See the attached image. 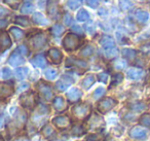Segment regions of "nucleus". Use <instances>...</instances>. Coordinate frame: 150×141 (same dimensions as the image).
<instances>
[{"label": "nucleus", "mask_w": 150, "mask_h": 141, "mask_svg": "<svg viewBox=\"0 0 150 141\" xmlns=\"http://www.w3.org/2000/svg\"><path fill=\"white\" fill-rule=\"evenodd\" d=\"M79 46H80V38L74 33L67 34L64 39H63V46L68 52L75 51L76 48H78Z\"/></svg>", "instance_id": "obj_1"}, {"label": "nucleus", "mask_w": 150, "mask_h": 141, "mask_svg": "<svg viewBox=\"0 0 150 141\" xmlns=\"http://www.w3.org/2000/svg\"><path fill=\"white\" fill-rule=\"evenodd\" d=\"M91 105L88 103H80L75 105L72 109V114L77 120H84L91 113Z\"/></svg>", "instance_id": "obj_2"}, {"label": "nucleus", "mask_w": 150, "mask_h": 141, "mask_svg": "<svg viewBox=\"0 0 150 141\" xmlns=\"http://www.w3.org/2000/svg\"><path fill=\"white\" fill-rule=\"evenodd\" d=\"M47 40L48 38L45 33H38L32 37V39L30 40V43L34 50H40L46 46Z\"/></svg>", "instance_id": "obj_3"}, {"label": "nucleus", "mask_w": 150, "mask_h": 141, "mask_svg": "<svg viewBox=\"0 0 150 141\" xmlns=\"http://www.w3.org/2000/svg\"><path fill=\"white\" fill-rule=\"evenodd\" d=\"M36 102L35 94L33 92H29V93L23 94L20 98V103L23 106L24 108H27V109H31L34 107Z\"/></svg>", "instance_id": "obj_4"}, {"label": "nucleus", "mask_w": 150, "mask_h": 141, "mask_svg": "<svg viewBox=\"0 0 150 141\" xmlns=\"http://www.w3.org/2000/svg\"><path fill=\"white\" fill-rule=\"evenodd\" d=\"M115 105H116V101L114 99H112V98H105V99L101 100L99 102L97 108L102 113H106L110 109H112Z\"/></svg>", "instance_id": "obj_5"}, {"label": "nucleus", "mask_w": 150, "mask_h": 141, "mask_svg": "<svg viewBox=\"0 0 150 141\" xmlns=\"http://www.w3.org/2000/svg\"><path fill=\"white\" fill-rule=\"evenodd\" d=\"M47 14L52 20H58L60 17L58 0H48L47 1Z\"/></svg>", "instance_id": "obj_6"}, {"label": "nucleus", "mask_w": 150, "mask_h": 141, "mask_svg": "<svg viewBox=\"0 0 150 141\" xmlns=\"http://www.w3.org/2000/svg\"><path fill=\"white\" fill-rule=\"evenodd\" d=\"M37 89H38V91H39L40 95H41L46 101H50L52 98V88L46 83H44V81H42V80L39 81V83H37Z\"/></svg>", "instance_id": "obj_7"}, {"label": "nucleus", "mask_w": 150, "mask_h": 141, "mask_svg": "<svg viewBox=\"0 0 150 141\" xmlns=\"http://www.w3.org/2000/svg\"><path fill=\"white\" fill-rule=\"evenodd\" d=\"M73 83H74V79L71 78V77L68 76V75H64V76H63L60 80L57 81L56 88L60 92H65L71 85H72Z\"/></svg>", "instance_id": "obj_8"}, {"label": "nucleus", "mask_w": 150, "mask_h": 141, "mask_svg": "<svg viewBox=\"0 0 150 141\" xmlns=\"http://www.w3.org/2000/svg\"><path fill=\"white\" fill-rule=\"evenodd\" d=\"M52 124L59 129H66L70 126L71 120L68 116H56L52 118Z\"/></svg>", "instance_id": "obj_9"}, {"label": "nucleus", "mask_w": 150, "mask_h": 141, "mask_svg": "<svg viewBox=\"0 0 150 141\" xmlns=\"http://www.w3.org/2000/svg\"><path fill=\"white\" fill-rule=\"evenodd\" d=\"M11 46V39L6 32L0 33V53L5 52Z\"/></svg>", "instance_id": "obj_10"}, {"label": "nucleus", "mask_w": 150, "mask_h": 141, "mask_svg": "<svg viewBox=\"0 0 150 141\" xmlns=\"http://www.w3.org/2000/svg\"><path fill=\"white\" fill-rule=\"evenodd\" d=\"M13 92H15V90L11 85L6 83H0V98L1 99L11 97L13 94Z\"/></svg>", "instance_id": "obj_11"}, {"label": "nucleus", "mask_w": 150, "mask_h": 141, "mask_svg": "<svg viewBox=\"0 0 150 141\" xmlns=\"http://www.w3.org/2000/svg\"><path fill=\"white\" fill-rule=\"evenodd\" d=\"M47 55H48L50 60L52 61V63H54V64L59 65L62 62L63 55H62V53H61V51L58 50V48H50V50L48 51Z\"/></svg>", "instance_id": "obj_12"}, {"label": "nucleus", "mask_w": 150, "mask_h": 141, "mask_svg": "<svg viewBox=\"0 0 150 141\" xmlns=\"http://www.w3.org/2000/svg\"><path fill=\"white\" fill-rule=\"evenodd\" d=\"M24 62H25V60H24V57L22 56V55L20 54L18 51H15V52L11 55V57L8 58V63L13 67L19 66V65L23 64Z\"/></svg>", "instance_id": "obj_13"}, {"label": "nucleus", "mask_w": 150, "mask_h": 141, "mask_svg": "<svg viewBox=\"0 0 150 141\" xmlns=\"http://www.w3.org/2000/svg\"><path fill=\"white\" fill-rule=\"evenodd\" d=\"M129 136L134 139H143L147 136V131L141 127H134L129 131Z\"/></svg>", "instance_id": "obj_14"}, {"label": "nucleus", "mask_w": 150, "mask_h": 141, "mask_svg": "<svg viewBox=\"0 0 150 141\" xmlns=\"http://www.w3.org/2000/svg\"><path fill=\"white\" fill-rule=\"evenodd\" d=\"M100 44L103 46L105 51L110 50V48H115V41L111 36L109 35H103L102 38L100 39Z\"/></svg>", "instance_id": "obj_15"}, {"label": "nucleus", "mask_w": 150, "mask_h": 141, "mask_svg": "<svg viewBox=\"0 0 150 141\" xmlns=\"http://www.w3.org/2000/svg\"><path fill=\"white\" fill-rule=\"evenodd\" d=\"M127 75L129 79H133V80H139L143 77L144 71L142 69L139 68H131L127 70Z\"/></svg>", "instance_id": "obj_16"}, {"label": "nucleus", "mask_w": 150, "mask_h": 141, "mask_svg": "<svg viewBox=\"0 0 150 141\" xmlns=\"http://www.w3.org/2000/svg\"><path fill=\"white\" fill-rule=\"evenodd\" d=\"M31 63L33 66L37 67V68H45L46 65H47V62H46L45 58H44V56L42 54L34 57L31 60Z\"/></svg>", "instance_id": "obj_17"}, {"label": "nucleus", "mask_w": 150, "mask_h": 141, "mask_svg": "<svg viewBox=\"0 0 150 141\" xmlns=\"http://www.w3.org/2000/svg\"><path fill=\"white\" fill-rule=\"evenodd\" d=\"M81 96H82V92L79 89H77V88H73V89H71L67 93V98L71 102H77L81 98Z\"/></svg>", "instance_id": "obj_18"}, {"label": "nucleus", "mask_w": 150, "mask_h": 141, "mask_svg": "<svg viewBox=\"0 0 150 141\" xmlns=\"http://www.w3.org/2000/svg\"><path fill=\"white\" fill-rule=\"evenodd\" d=\"M54 107L57 111H63L67 107V103L63 97H56L54 99Z\"/></svg>", "instance_id": "obj_19"}, {"label": "nucleus", "mask_w": 150, "mask_h": 141, "mask_svg": "<svg viewBox=\"0 0 150 141\" xmlns=\"http://www.w3.org/2000/svg\"><path fill=\"white\" fill-rule=\"evenodd\" d=\"M32 21L34 22L35 24H37V25H40V26H46L48 24V21L45 19V17H44L42 14L40 13H35L33 15V17H32Z\"/></svg>", "instance_id": "obj_20"}, {"label": "nucleus", "mask_w": 150, "mask_h": 141, "mask_svg": "<svg viewBox=\"0 0 150 141\" xmlns=\"http://www.w3.org/2000/svg\"><path fill=\"white\" fill-rule=\"evenodd\" d=\"M135 17L140 23H146L149 19V14L143 9H137L135 13Z\"/></svg>", "instance_id": "obj_21"}, {"label": "nucleus", "mask_w": 150, "mask_h": 141, "mask_svg": "<svg viewBox=\"0 0 150 141\" xmlns=\"http://www.w3.org/2000/svg\"><path fill=\"white\" fill-rule=\"evenodd\" d=\"M95 83V75L88 74V76L84 77V79L81 81V87L86 90H88Z\"/></svg>", "instance_id": "obj_22"}, {"label": "nucleus", "mask_w": 150, "mask_h": 141, "mask_svg": "<svg viewBox=\"0 0 150 141\" xmlns=\"http://www.w3.org/2000/svg\"><path fill=\"white\" fill-rule=\"evenodd\" d=\"M28 73H29V69L27 67H20V68L16 69V77L20 80L25 79L27 77Z\"/></svg>", "instance_id": "obj_23"}, {"label": "nucleus", "mask_w": 150, "mask_h": 141, "mask_svg": "<svg viewBox=\"0 0 150 141\" xmlns=\"http://www.w3.org/2000/svg\"><path fill=\"white\" fill-rule=\"evenodd\" d=\"M93 54H94V46H90V44L84 46L81 50V52L79 53L80 57H82V58H88V57H91Z\"/></svg>", "instance_id": "obj_24"}, {"label": "nucleus", "mask_w": 150, "mask_h": 141, "mask_svg": "<svg viewBox=\"0 0 150 141\" xmlns=\"http://www.w3.org/2000/svg\"><path fill=\"white\" fill-rule=\"evenodd\" d=\"M15 22H16V24H18V25H20V26H23V27H28V26H30V24H31L30 20L28 19V18L24 17V16L16 17Z\"/></svg>", "instance_id": "obj_25"}, {"label": "nucleus", "mask_w": 150, "mask_h": 141, "mask_svg": "<svg viewBox=\"0 0 150 141\" xmlns=\"http://www.w3.org/2000/svg\"><path fill=\"white\" fill-rule=\"evenodd\" d=\"M119 6H120L121 11H127L131 9H133L134 4L132 0H119Z\"/></svg>", "instance_id": "obj_26"}, {"label": "nucleus", "mask_w": 150, "mask_h": 141, "mask_svg": "<svg viewBox=\"0 0 150 141\" xmlns=\"http://www.w3.org/2000/svg\"><path fill=\"white\" fill-rule=\"evenodd\" d=\"M9 31H11V33L13 34V36L15 37L16 40H21L22 38L24 37V32L22 31L20 28L11 27V29H9Z\"/></svg>", "instance_id": "obj_27"}, {"label": "nucleus", "mask_w": 150, "mask_h": 141, "mask_svg": "<svg viewBox=\"0 0 150 141\" xmlns=\"http://www.w3.org/2000/svg\"><path fill=\"white\" fill-rule=\"evenodd\" d=\"M64 31H65V28L63 27L62 25H60V24H56V25L52 26V29H50V32H52L54 36L62 35V34L64 33Z\"/></svg>", "instance_id": "obj_28"}, {"label": "nucleus", "mask_w": 150, "mask_h": 141, "mask_svg": "<svg viewBox=\"0 0 150 141\" xmlns=\"http://www.w3.org/2000/svg\"><path fill=\"white\" fill-rule=\"evenodd\" d=\"M34 11V5L32 3H24L21 7V13L24 14V15H29V14H32Z\"/></svg>", "instance_id": "obj_29"}, {"label": "nucleus", "mask_w": 150, "mask_h": 141, "mask_svg": "<svg viewBox=\"0 0 150 141\" xmlns=\"http://www.w3.org/2000/svg\"><path fill=\"white\" fill-rule=\"evenodd\" d=\"M82 1L83 0H68L67 1V5H68V7L70 9L75 11V9H77L79 6H81Z\"/></svg>", "instance_id": "obj_30"}, {"label": "nucleus", "mask_w": 150, "mask_h": 141, "mask_svg": "<svg viewBox=\"0 0 150 141\" xmlns=\"http://www.w3.org/2000/svg\"><path fill=\"white\" fill-rule=\"evenodd\" d=\"M67 62H69V63L71 62V65H72V66L74 65V66H77V67H79V68H86V67H88L86 62L81 61V60H76V59L69 58L68 60H67Z\"/></svg>", "instance_id": "obj_31"}, {"label": "nucleus", "mask_w": 150, "mask_h": 141, "mask_svg": "<svg viewBox=\"0 0 150 141\" xmlns=\"http://www.w3.org/2000/svg\"><path fill=\"white\" fill-rule=\"evenodd\" d=\"M76 18H77V20L79 22H86L90 19V14H88L86 9H80V11H78L77 16H76Z\"/></svg>", "instance_id": "obj_32"}, {"label": "nucleus", "mask_w": 150, "mask_h": 141, "mask_svg": "<svg viewBox=\"0 0 150 141\" xmlns=\"http://www.w3.org/2000/svg\"><path fill=\"white\" fill-rule=\"evenodd\" d=\"M122 56L127 60H133L136 57V51L132 50V48H123Z\"/></svg>", "instance_id": "obj_33"}, {"label": "nucleus", "mask_w": 150, "mask_h": 141, "mask_svg": "<svg viewBox=\"0 0 150 141\" xmlns=\"http://www.w3.org/2000/svg\"><path fill=\"white\" fill-rule=\"evenodd\" d=\"M3 2L11 9H18L21 4V0H3Z\"/></svg>", "instance_id": "obj_34"}, {"label": "nucleus", "mask_w": 150, "mask_h": 141, "mask_svg": "<svg viewBox=\"0 0 150 141\" xmlns=\"http://www.w3.org/2000/svg\"><path fill=\"white\" fill-rule=\"evenodd\" d=\"M84 133H86V130H84L81 126H79V125L74 126L72 130H71V134H72L73 136H81Z\"/></svg>", "instance_id": "obj_35"}, {"label": "nucleus", "mask_w": 150, "mask_h": 141, "mask_svg": "<svg viewBox=\"0 0 150 141\" xmlns=\"http://www.w3.org/2000/svg\"><path fill=\"white\" fill-rule=\"evenodd\" d=\"M44 75H45V77L48 80H54L57 77V75H58V71H57L56 69L50 68L44 72Z\"/></svg>", "instance_id": "obj_36"}, {"label": "nucleus", "mask_w": 150, "mask_h": 141, "mask_svg": "<svg viewBox=\"0 0 150 141\" xmlns=\"http://www.w3.org/2000/svg\"><path fill=\"white\" fill-rule=\"evenodd\" d=\"M123 80V76L121 73H116L115 75H113L112 77V81H111V87L113 85H117L118 83H120Z\"/></svg>", "instance_id": "obj_37"}, {"label": "nucleus", "mask_w": 150, "mask_h": 141, "mask_svg": "<svg viewBox=\"0 0 150 141\" xmlns=\"http://www.w3.org/2000/svg\"><path fill=\"white\" fill-rule=\"evenodd\" d=\"M54 129H52V126H50V125H46L45 127H44L43 129H42V134H43L44 137H46V138H48V137H50L52 134H54Z\"/></svg>", "instance_id": "obj_38"}, {"label": "nucleus", "mask_w": 150, "mask_h": 141, "mask_svg": "<svg viewBox=\"0 0 150 141\" xmlns=\"http://www.w3.org/2000/svg\"><path fill=\"white\" fill-rule=\"evenodd\" d=\"M113 66L117 70H122V69H125L127 67V62L123 60H116L113 63Z\"/></svg>", "instance_id": "obj_39"}, {"label": "nucleus", "mask_w": 150, "mask_h": 141, "mask_svg": "<svg viewBox=\"0 0 150 141\" xmlns=\"http://www.w3.org/2000/svg\"><path fill=\"white\" fill-rule=\"evenodd\" d=\"M105 94V89L104 88H102V87H100V88H98V89H96V91L94 92V99H99V98H101L103 95Z\"/></svg>", "instance_id": "obj_40"}, {"label": "nucleus", "mask_w": 150, "mask_h": 141, "mask_svg": "<svg viewBox=\"0 0 150 141\" xmlns=\"http://www.w3.org/2000/svg\"><path fill=\"white\" fill-rule=\"evenodd\" d=\"M117 50L115 48H110V50H106L105 51V56L107 57V58H113V57H115L117 55Z\"/></svg>", "instance_id": "obj_41"}, {"label": "nucleus", "mask_w": 150, "mask_h": 141, "mask_svg": "<svg viewBox=\"0 0 150 141\" xmlns=\"http://www.w3.org/2000/svg\"><path fill=\"white\" fill-rule=\"evenodd\" d=\"M99 122H103L102 120H101L100 116H97V115H94L92 118V120H91L90 122V125L92 126V128H95V127L99 126Z\"/></svg>", "instance_id": "obj_42"}, {"label": "nucleus", "mask_w": 150, "mask_h": 141, "mask_svg": "<svg viewBox=\"0 0 150 141\" xmlns=\"http://www.w3.org/2000/svg\"><path fill=\"white\" fill-rule=\"evenodd\" d=\"M72 22H73L72 16H71L70 14H68V13L65 14V16H64V23H65V25H66V26H70L71 24H72Z\"/></svg>", "instance_id": "obj_43"}, {"label": "nucleus", "mask_w": 150, "mask_h": 141, "mask_svg": "<svg viewBox=\"0 0 150 141\" xmlns=\"http://www.w3.org/2000/svg\"><path fill=\"white\" fill-rule=\"evenodd\" d=\"M86 3L92 9H97L100 4V0H86Z\"/></svg>", "instance_id": "obj_44"}, {"label": "nucleus", "mask_w": 150, "mask_h": 141, "mask_svg": "<svg viewBox=\"0 0 150 141\" xmlns=\"http://www.w3.org/2000/svg\"><path fill=\"white\" fill-rule=\"evenodd\" d=\"M17 51L22 55V56H27L28 53H29V51H28V48L26 46H20L19 48H17Z\"/></svg>", "instance_id": "obj_45"}, {"label": "nucleus", "mask_w": 150, "mask_h": 141, "mask_svg": "<svg viewBox=\"0 0 150 141\" xmlns=\"http://www.w3.org/2000/svg\"><path fill=\"white\" fill-rule=\"evenodd\" d=\"M98 79L101 81V83H106L107 80H108V74H107V73H105V72L100 73V74L98 75Z\"/></svg>", "instance_id": "obj_46"}, {"label": "nucleus", "mask_w": 150, "mask_h": 141, "mask_svg": "<svg viewBox=\"0 0 150 141\" xmlns=\"http://www.w3.org/2000/svg\"><path fill=\"white\" fill-rule=\"evenodd\" d=\"M2 76L4 79H7L11 76V71L9 68H3L2 69Z\"/></svg>", "instance_id": "obj_47"}, {"label": "nucleus", "mask_w": 150, "mask_h": 141, "mask_svg": "<svg viewBox=\"0 0 150 141\" xmlns=\"http://www.w3.org/2000/svg\"><path fill=\"white\" fill-rule=\"evenodd\" d=\"M141 124L144 125V126H150V115H144L142 116L141 118Z\"/></svg>", "instance_id": "obj_48"}, {"label": "nucleus", "mask_w": 150, "mask_h": 141, "mask_svg": "<svg viewBox=\"0 0 150 141\" xmlns=\"http://www.w3.org/2000/svg\"><path fill=\"white\" fill-rule=\"evenodd\" d=\"M72 31H73V33H77V34H82V29H81V27H79V26H77V25H74V26H72Z\"/></svg>", "instance_id": "obj_49"}, {"label": "nucleus", "mask_w": 150, "mask_h": 141, "mask_svg": "<svg viewBox=\"0 0 150 141\" xmlns=\"http://www.w3.org/2000/svg\"><path fill=\"white\" fill-rule=\"evenodd\" d=\"M132 108H133L134 110H137V111H139V110H142L144 108V104L136 103V104H134V105H132Z\"/></svg>", "instance_id": "obj_50"}, {"label": "nucleus", "mask_w": 150, "mask_h": 141, "mask_svg": "<svg viewBox=\"0 0 150 141\" xmlns=\"http://www.w3.org/2000/svg\"><path fill=\"white\" fill-rule=\"evenodd\" d=\"M28 88H29V83H22V85H19V88H18V92H23V91H25V90H27Z\"/></svg>", "instance_id": "obj_51"}, {"label": "nucleus", "mask_w": 150, "mask_h": 141, "mask_svg": "<svg viewBox=\"0 0 150 141\" xmlns=\"http://www.w3.org/2000/svg\"><path fill=\"white\" fill-rule=\"evenodd\" d=\"M7 24H8L7 20H5V19H0V29H4V28L7 26Z\"/></svg>", "instance_id": "obj_52"}, {"label": "nucleus", "mask_w": 150, "mask_h": 141, "mask_svg": "<svg viewBox=\"0 0 150 141\" xmlns=\"http://www.w3.org/2000/svg\"><path fill=\"white\" fill-rule=\"evenodd\" d=\"M86 29L88 30V33H91V34H94L95 33V28L93 27V25H86Z\"/></svg>", "instance_id": "obj_53"}, {"label": "nucleus", "mask_w": 150, "mask_h": 141, "mask_svg": "<svg viewBox=\"0 0 150 141\" xmlns=\"http://www.w3.org/2000/svg\"><path fill=\"white\" fill-rule=\"evenodd\" d=\"M3 124H4V116L3 114H0V128H2Z\"/></svg>", "instance_id": "obj_54"}, {"label": "nucleus", "mask_w": 150, "mask_h": 141, "mask_svg": "<svg viewBox=\"0 0 150 141\" xmlns=\"http://www.w3.org/2000/svg\"><path fill=\"white\" fill-rule=\"evenodd\" d=\"M15 141H28V139L26 137H20V138L16 139Z\"/></svg>", "instance_id": "obj_55"}, {"label": "nucleus", "mask_w": 150, "mask_h": 141, "mask_svg": "<svg viewBox=\"0 0 150 141\" xmlns=\"http://www.w3.org/2000/svg\"><path fill=\"white\" fill-rule=\"evenodd\" d=\"M0 13H2V14H5L4 9H0ZM0 15H1V14H0Z\"/></svg>", "instance_id": "obj_56"}, {"label": "nucleus", "mask_w": 150, "mask_h": 141, "mask_svg": "<svg viewBox=\"0 0 150 141\" xmlns=\"http://www.w3.org/2000/svg\"><path fill=\"white\" fill-rule=\"evenodd\" d=\"M0 141H4V139H3V138H2V137H1V136H0Z\"/></svg>", "instance_id": "obj_57"}]
</instances>
